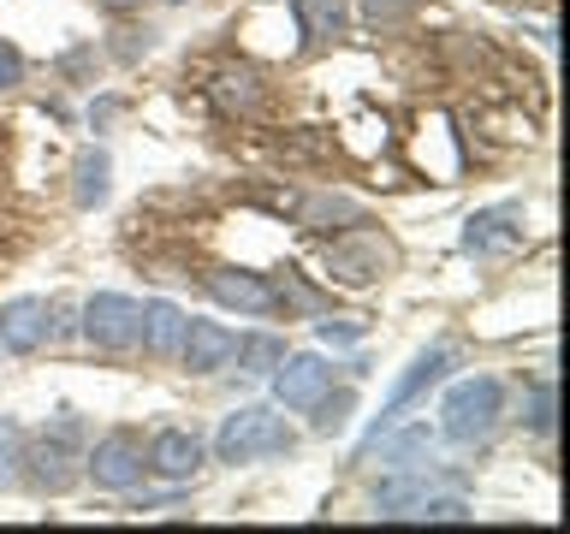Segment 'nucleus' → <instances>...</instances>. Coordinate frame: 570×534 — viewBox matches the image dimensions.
Masks as SVG:
<instances>
[{
  "instance_id": "nucleus-12",
  "label": "nucleus",
  "mask_w": 570,
  "mask_h": 534,
  "mask_svg": "<svg viewBox=\"0 0 570 534\" xmlns=\"http://www.w3.org/2000/svg\"><path fill=\"white\" fill-rule=\"evenodd\" d=\"M137 338L149 356H178V338H185V315H178V303H142L137 315Z\"/></svg>"
},
{
  "instance_id": "nucleus-1",
  "label": "nucleus",
  "mask_w": 570,
  "mask_h": 534,
  "mask_svg": "<svg viewBox=\"0 0 570 534\" xmlns=\"http://www.w3.org/2000/svg\"><path fill=\"white\" fill-rule=\"evenodd\" d=\"M499 416H505V386L493 380V374H470V380H458L452 392H445V404H440V427H445V439L452 445H475V439H488Z\"/></svg>"
},
{
  "instance_id": "nucleus-7",
  "label": "nucleus",
  "mask_w": 570,
  "mask_h": 534,
  "mask_svg": "<svg viewBox=\"0 0 570 534\" xmlns=\"http://www.w3.org/2000/svg\"><path fill=\"white\" fill-rule=\"evenodd\" d=\"M523 208H481L470 226H463V249L470 256H517L523 249Z\"/></svg>"
},
{
  "instance_id": "nucleus-11",
  "label": "nucleus",
  "mask_w": 570,
  "mask_h": 534,
  "mask_svg": "<svg viewBox=\"0 0 570 534\" xmlns=\"http://www.w3.org/2000/svg\"><path fill=\"white\" fill-rule=\"evenodd\" d=\"M142 457H149V475H160V481H190L203 469V439L185 434V427H167V434L149 439Z\"/></svg>"
},
{
  "instance_id": "nucleus-26",
  "label": "nucleus",
  "mask_w": 570,
  "mask_h": 534,
  "mask_svg": "<svg viewBox=\"0 0 570 534\" xmlns=\"http://www.w3.org/2000/svg\"><path fill=\"white\" fill-rule=\"evenodd\" d=\"M101 7H114V12H125V7H137V0H101Z\"/></svg>"
},
{
  "instance_id": "nucleus-13",
  "label": "nucleus",
  "mask_w": 570,
  "mask_h": 534,
  "mask_svg": "<svg viewBox=\"0 0 570 534\" xmlns=\"http://www.w3.org/2000/svg\"><path fill=\"white\" fill-rule=\"evenodd\" d=\"M66 434H71V427H60V439H42V445L30 452V481H36L42 493H66V487H71V475H78V469H71L78 457H71Z\"/></svg>"
},
{
  "instance_id": "nucleus-9",
  "label": "nucleus",
  "mask_w": 570,
  "mask_h": 534,
  "mask_svg": "<svg viewBox=\"0 0 570 534\" xmlns=\"http://www.w3.org/2000/svg\"><path fill=\"white\" fill-rule=\"evenodd\" d=\"M48 333H53V320H48L42 297H12L7 309H0V350L30 356V350H42Z\"/></svg>"
},
{
  "instance_id": "nucleus-2",
  "label": "nucleus",
  "mask_w": 570,
  "mask_h": 534,
  "mask_svg": "<svg viewBox=\"0 0 570 534\" xmlns=\"http://www.w3.org/2000/svg\"><path fill=\"white\" fill-rule=\"evenodd\" d=\"M214 452H220V463L279 457V452H292V427H285L267 404H244V409H232V416L220 422V434H214Z\"/></svg>"
},
{
  "instance_id": "nucleus-6",
  "label": "nucleus",
  "mask_w": 570,
  "mask_h": 534,
  "mask_svg": "<svg viewBox=\"0 0 570 534\" xmlns=\"http://www.w3.org/2000/svg\"><path fill=\"white\" fill-rule=\"evenodd\" d=\"M321 392H333V368L315 350H297V356H279L274 363V398L285 409H315Z\"/></svg>"
},
{
  "instance_id": "nucleus-14",
  "label": "nucleus",
  "mask_w": 570,
  "mask_h": 534,
  "mask_svg": "<svg viewBox=\"0 0 570 534\" xmlns=\"http://www.w3.org/2000/svg\"><path fill=\"white\" fill-rule=\"evenodd\" d=\"M445 368H452V350H445V345H434V350H422L416 363H410V374H404V380L392 386V404H386V416H392V409H404V404L416 398L422 386H434V380H440ZM386 416H381V422H386Z\"/></svg>"
},
{
  "instance_id": "nucleus-3",
  "label": "nucleus",
  "mask_w": 570,
  "mask_h": 534,
  "mask_svg": "<svg viewBox=\"0 0 570 534\" xmlns=\"http://www.w3.org/2000/svg\"><path fill=\"white\" fill-rule=\"evenodd\" d=\"M392 267H399V244L374 226H356V231L327 244V279L333 285H374V279H386Z\"/></svg>"
},
{
  "instance_id": "nucleus-10",
  "label": "nucleus",
  "mask_w": 570,
  "mask_h": 534,
  "mask_svg": "<svg viewBox=\"0 0 570 534\" xmlns=\"http://www.w3.org/2000/svg\"><path fill=\"white\" fill-rule=\"evenodd\" d=\"M208 297L226 303V309H238V315H274V309H279V291H274V285H267L262 274H238V267L208 274Z\"/></svg>"
},
{
  "instance_id": "nucleus-5",
  "label": "nucleus",
  "mask_w": 570,
  "mask_h": 534,
  "mask_svg": "<svg viewBox=\"0 0 570 534\" xmlns=\"http://www.w3.org/2000/svg\"><path fill=\"white\" fill-rule=\"evenodd\" d=\"M137 315H142V303L119 297V291L89 297V309H83L89 345H96V350H131V345H137Z\"/></svg>"
},
{
  "instance_id": "nucleus-19",
  "label": "nucleus",
  "mask_w": 570,
  "mask_h": 534,
  "mask_svg": "<svg viewBox=\"0 0 570 534\" xmlns=\"http://www.w3.org/2000/svg\"><path fill=\"white\" fill-rule=\"evenodd\" d=\"M399 516H416V523H463L470 505H463V498H422L416 511H399Z\"/></svg>"
},
{
  "instance_id": "nucleus-22",
  "label": "nucleus",
  "mask_w": 570,
  "mask_h": 534,
  "mask_svg": "<svg viewBox=\"0 0 570 534\" xmlns=\"http://www.w3.org/2000/svg\"><path fill=\"white\" fill-rule=\"evenodd\" d=\"M368 333V320H356V315H338V320H321V338L327 345H356V338Z\"/></svg>"
},
{
  "instance_id": "nucleus-21",
  "label": "nucleus",
  "mask_w": 570,
  "mask_h": 534,
  "mask_svg": "<svg viewBox=\"0 0 570 534\" xmlns=\"http://www.w3.org/2000/svg\"><path fill=\"white\" fill-rule=\"evenodd\" d=\"M351 202L345 196H309V202H303V226H315L321 231V220H351Z\"/></svg>"
},
{
  "instance_id": "nucleus-20",
  "label": "nucleus",
  "mask_w": 570,
  "mask_h": 534,
  "mask_svg": "<svg viewBox=\"0 0 570 534\" xmlns=\"http://www.w3.org/2000/svg\"><path fill=\"white\" fill-rule=\"evenodd\" d=\"M18 463H24V439H18L12 422H0V487L18 481Z\"/></svg>"
},
{
  "instance_id": "nucleus-18",
  "label": "nucleus",
  "mask_w": 570,
  "mask_h": 534,
  "mask_svg": "<svg viewBox=\"0 0 570 534\" xmlns=\"http://www.w3.org/2000/svg\"><path fill=\"white\" fill-rule=\"evenodd\" d=\"M279 356H285V345H279V338H267V333H256V338H238V363H244L249 374H274Z\"/></svg>"
},
{
  "instance_id": "nucleus-23",
  "label": "nucleus",
  "mask_w": 570,
  "mask_h": 534,
  "mask_svg": "<svg viewBox=\"0 0 570 534\" xmlns=\"http://www.w3.org/2000/svg\"><path fill=\"white\" fill-rule=\"evenodd\" d=\"M315 409H321L315 427H321V434H333V427H345V409H351V398H327V392H321Z\"/></svg>"
},
{
  "instance_id": "nucleus-4",
  "label": "nucleus",
  "mask_w": 570,
  "mask_h": 534,
  "mask_svg": "<svg viewBox=\"0 0 570 534\" xmlns=\"http://www.w3.org/2000/svg\"><path fill=\"white\" fill-rule=\"evenodd\" d=\"M83 469L101 493H131L142 481V469H149V457H142V439L131 434V427H114V434L96 439V452L83 457Z\"/></svg>"
},
{
  "instance_id": "nucleus-24",
  "label": "nucleus",
  "mask_w": 570,
  "mask_h": 534,
  "mask_svg": "<svg viewBox=\"0 0 570 534\" xmlns=\"http://www.w3.org/2000/svg\"><path fill=\"white\" fill-rule=\"evenodd\" d=\"M24 83V53H18L12 42H0V89Z\"/></svg>"
},
{
  "instance_id": "nucleus-15",
  "label": "nucleus",
  "mask_w": 570,
  "mask_h": 534,
  "mask_svg": "<svg viewBox=\"0 0 570 534\" xmlns=\"http://www.w3.org/2000/svg\"><path fill=\"white\" fill-rule=\"evenodd\" d=\"M214 101H220L226 113H256L262 107V78L249 66H226L220 78H214Z\"/></svg>"
},
{
  "instance_id": "nucleus-17",
  "label": "nucleus",
  "mask_w": 570,
  "mask_h": 534,
  "mask_svg": "<svg viewBox=\"0 0 570 534\" xmlns=\"http://www.w3.org/2000/svg\"><path fill=\"white\" fill-rule=\"evenodd\" d=\"M297 18L309 36H333L338 24H345V0H297Z\"/></svg>"
},
{
  "instance_id": "nucleus-16",
  "label": "nucleus",
  "mask_w": 570,
  "mask_h": 534,
  "mask_svg": "<svg viewBox=\"0 0 570 534\" xmlns=\"http://www.w3.org/2000/svg\"><path fill=\"white\" fill-rule=\"evenodd\" d=\"M107 172H114V167H107V155H101V149L78 160V190H71V196H78V208L107 202Z\"/></svg>"
},
{
  "instance_id": "nucleus-8",
  "label": "nucleus",
  "mask_w": 570,
  "mask_h": 534,
  "mask_svg": "<svg viewBox=\"0 0 570 534\" xmlns=\"http://www.w3.org/2000/svg\"><path fill=\"white\" fill-rule=\"evenodd\" d=\"M178 356H185L190 374H214L238 356V333L220 327V320H185V338H178Z\"/></svg>"
},
{
  "instance_id": "nucleus-25",
  "label": "nucleus",
  "mask_w": 570,
  "mask_h": 534,
  "mask_svg": "<svg viewBox=\"0 0 570 534\" xmlns=\"http://www.w3.org/2000/svg\"><path fill=\"white\" fill-rule=\"evenodd\" d=\"M529 427H534V434H552V386L534 392V404H529Z\"/></svg>"
}]
</instances>
